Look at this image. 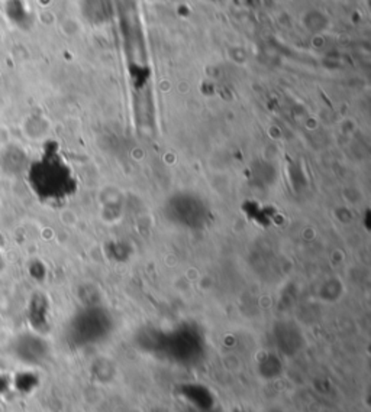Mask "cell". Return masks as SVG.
Returning a JSON list of instances; mask_svg holds the SVG:
<instances>
[{
	"label": "cell",
	"mask_w": 371,
	"mask_h": 412,
	"mask_svg": "<svg viewBox=\"0 0 371 412\" xmlns=\"http://www.w3.org/2000/svg\"><path fill=\"white\" fill-rule=\"evenodd\" d=\"M32 184L44 201H59L71 197L77 182L71 167L63 159H47L32 171Z\"/></svg>",
	"instance_id": "1"
},
{
	"label": "cell",
	"mask_w": 371,
	"mask_h": 412,
	"mask_svg": "<svg viewBox=\"0 0 371 412\" xmlns=\"http://www.w3.org/2000/svg\"><path fill=\"white\" fill-rule=\"evenodd\" d=\"M181 197L184 206L188 208L183 207L177 196H173L164 207V213L170 222L173 225H178L181 227H188L193 230L206 227L210 220V210L207 204L203 203L199 197L186 194V192H183Z\"/></svg>",
	"instance_id": "2"
},
{
	"label": "cell",
	"mask_w": 371,
	"mask_h": 412,
	"mask_svg": "<svg viewBox=\"0 0 371 412\" xmlns=\"http://www.w3.org/2000/svg\"><path fill=\"white\" fill-rule=\"evenodd\" d=\"M31 373H19L15 379V387L23 394H28L37 388V379L30 376Z\"/></svg>",
	"instance_id": "3"
},
{
	"label": "cell",
	"mask_w": 371,
	"mask_h": 412,
	"mask_svg": "<svg viewBox=\"0 0 371 412\" xmlns=\"http://www.w3.org/2000/svg\"><path fill=\"white\" fill-rule=\"evenodd\" d=\"M8 388H9V380H8V377L0 375V395L5 394L8 391Z\"/></svg>",
	"instance_id": "4"
}]
</instances>
